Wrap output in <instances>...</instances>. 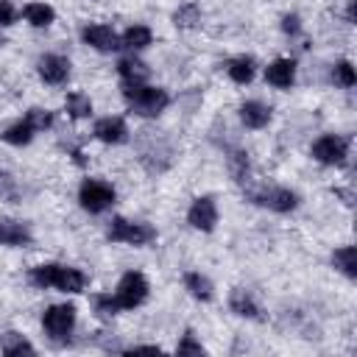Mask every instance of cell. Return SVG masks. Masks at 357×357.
Listing matches in <instances>:
<instances>
[{"mask_svg":"<svg viewBox=\"0 0 357 357\" xmlns=\"http://www.w3.org/2000/svg\"><path fill=\"white\" fill-rule=\"evenodd\" d=\"M28 279L42 290L53 287V290H61V293H81L86 287V276L78 268L59 265V262H45V265L31 268Z\"/></svg>","mask_w":357,"mask_h":357,"instance_id":"cell-1","label":"cell"},{"mask_svg":"<svg viewBox=\"0 0 357 357\" xmlns=\"http://www.w3.org/2000/svg\"><path fill=\"white\" fill-rule=\"evenodd\" d=\"M123 98L128 109L139 117H159L170 106V95L162 86H151V84H126Z\"/></svg>","mask_w":357,"mask_h":357,"instance_id":"cell-2","label":"cell"},{"mask_svg":"<svg viewBox=\"0 0 357 357\" xmlns=\"http://www.w3.org/2000/svg\"><path fill=\"white\" fill-rule=\"evenodd\" d=\"M117 201V192L109 181H100V178H84L81 187H78V204L84 212L89 215H100L106 212L112 204Z\"/></svg>","mask_w":357,"mask_h":357,"instance_id":"cell-3","label":"cell"},{"mask_svg":"<svg viewBox=\"0 0 357 357\" xmlns=\"http://www.w3.org/2000/svg\"><path fill=\"white\" fill-rule=\"evenodd\" d=\"M42 329L56 343L70 340V335L75 329V307L73 304H50L42 312Z\"/></svg>","mask_w":357,"mask_h":357,"instance_id":"cell-4","label":"cell"},{"mask_svg":"<svg viewBox=\"0 0 357 357\" xmlns=\"http://www.w3.org/2000/svg\"><path fill=\"white\" fill-rule=\"evenodd\" d=\"M106 237L112 243H123V245H148L156 231L153 226L142 223V220H128V218H114L106 229Z\"/></svg>","mask_w":357,"mask_h":357,"instance_id":"cell-5","label":"cell"},{"mask_svg":"<svg viewBox=\"0 0 357 357\" xmlns=\"http://www.w3.org/2000/svg\"><path fill=\"white\" fill-rule=\"evenodd\" d=\"M148 279H145V273H139V271H126L123 276H120V282H117V287H114V301H117V307L120 310H134V307H139V304H145V298H148Z\"/></svg>","mask_w":357,"mask_h":357,"instance_id":"cell-6","label":"cell"},{"mask_svg":"<svg viewBox=\"0 0 357 357\" xmlns=\"http://www.w3.org/2000/svg\"><path fill=\"white\" fill-rule=\"evenodd\" d=\"M312 159L321 162V165H329V167H340L346 165L349 159V139L340 137V134H321L312 148H310Z\"/></svg>","mask_w":357,"mask_h":357,"instance_id":"cell-7","label":"cell"},{"mask_svg":"<svg viewBox=\"0 0 357 357\" xmlns=\"http://www.w3.org/2000/svg\"><path fill=\"white\" fill-rule=\"evenodd\" d=\"M248 198H251L254 204L271 209V212H279V215L293 212V209L298 206V195H296L290 187H276V184H273V187H257V190H248Z\"/></svg>","mask_w":357,"mask_h":357,"instance_id":"cell-8","label":"cell"},{"mask_svg":"<svg viewBox=\"0 0 357 357\" xmlns=\"http://www.w3.org/2000/svg\"><path fill=\"white\" fill-rule=\"evenodd\" d=\"M187 223L198 231H212L218 226V204L212 195H198L187 209Z\"/></svg>","mask_w":357,"mask_h":357,"instance_id":"cell-9","label":"cell"},{"mask_svg":"<svg viewBox=\"0 0 357 357\" xmlns=\"http://www.w3.org/2000/svg\"><path fill=\"white\" fill-rule=\"evenodd\" d=\"M36 73H39V78H42L45 84L61 86V84L70 78V59L61 56V53H45V56H39V61H36Z\"/></svg>","mask_w":357,"mask_h":357,"instance_id":"cell-10","label":"cell"},{"mask_svg":"<svg viewBox=\"0 0 357 357\" xmlns=\"http://www.w3.org/2000/svg\"><path fill=\"white\" fill-rule=\"evenodd\" d=\"M81 39H84L92 50H98V53H112V50L120 47V36L114 33V28H109V25H103V22H89V25H84Z\"/></svg>","mask_w":357,"mask_h":357,"instance_id":"cell-11","label":"cell"},{"mask_svg":"<svg viewBox=\"0 0 357 357\" xmlns=\"http://www.w3.org/2000/svg\"><path fill=\"white\" fill-rule=\"evenodd\" d=\"M92 134H95V139H100L106 145H123L128 139V126H126L123 117H112L109 114V117H100L95 123Z\"/></svg>","mask_w":357,"mask_h":357,"instance_id":"cell-12","label":"cell"},{"mask_svg":"<svg viewBox=\"0 0 357 357\" xmlns=\"http://www.w3.org/2000/svg\"><path fill=\"white\" fill-rule=\"evenodd\" d=\"M265 81L273 89H290L296 84V61L293 59H273L265 67Z\"/></svg>","mask_w":357,"mask_h":357,"instance_id":"cell-13","label":"cell"},{"mask_svg":"<svg viewBox=\"0 0 357 357\" xmlns=\"http://www.w3.org/2000/svg\"><path fill=\"white\" fill-rule=\"evenodd\" d=\"M237 114H240V123L245 128H254V131L265 128L271 123V117H273L271 114V106H265L262 100H245V103H240Z\"/></svg>","mask_w":357,"mask_h":357,"instance_id":"cell-14","label":"cell"},{"mask_svg":"<svg viewBox=\"0 0 357 357\" xmlns=\"http://www.w3.org/2000/svg\"><path fill=\"white\" fill-rule=\"evenodd\" d=\"M117 75H120L126 84H145L148 75H151V70H148V64L139 61L137 56H123V59L117 61Z\"/></svg>","mask_w":357,"mask_h":357,"instance_id":"cell-15","label":"cell"},{"mask_svg":"<svg viewBox=\"0 0 357 357\" xmlns=\"http://www.w3.org/2000/svg\"><path fill=\"white\" fill-rule=\"evenodd\" d=\"M226 73H229V78H231L234 84L245 86V84H251L254 75H257V61H254L251 56H234V59H229Z\"/></svg>","mask_w":357,"mask_h":357,"instance_id":"cell-16","label":"cell"},{"mask_svg":"<svg viewBox=\"0 0 357 357\" xmlns=\"http://www.w3.org/2000/svg\"><path fill=\"white\" fill-rule=\"evenodd\" d=\"M151 42H153V31H151L148 25H128V28L123 31V36H120V47H126V50H131V53L145 50Z\"/></svg>","mask_w":357,"mask_h":357,"instance_id":"cell-17","label":"cell"},{"mask_svg":"<svg viewBox=\"0 0 357 357\" xmlns=\"http://www.w3.org/2000/svg\"><path fill=\"white\" fill-rule=\"evenodd\" d=\"M22 17H25V22L33 25V28H47V25H53L56 11H53V6L42 3V0H33V3H25Z\"/></svg>","mask_w":357,"mask_h":357,"instance_id":"cell-18","label":"cell"},{"mask_svg":"<svg viewBox=\"0 0 357 357\" xmlns=\"http://www.w3.org/2000/svg\"><path fill=\"white\" fill-rule=\"evenodd\" d=\"M229 310H231L234 315H240V318H259V304H257L254 296H251L248 290H243V287L231 290V296H229Z\"/></svg>","mask_w":357,"mask_h":357,"instance_id":"cell-19","label":"cell"},{"mask_svg":"<svg viewBox=\"0 0 357 357\" xmlns=\"http://www.w3.org/2000/svg\"><path fill=\"white\" fill-rule=\"evenodd\" d=\"M33 134H36V128H33L25 117H20V120H17V123H11L8 128H3L0 139H3V142H8V145H14V148H22V145H28V142L33 139Z\"/></svg>","mask_w":357,"mask_h":357,"instance_id":"cell-20","label":"cell"},{"mask_svg":"<svg viewBox=\"0 0 357 357\" xmlns=\"http://www.w3.org/2000/svg\"><path fill=\"white\" fill-rule=\"evenodd\" d=\"M184 290H187L192 298H198V301H209V298L215 296L212 282H209L201 271H187V273H184Z\"/></svg>","mask_w":357,"mask_h":357,"instance_id":"cell-21","label":"cell"},{"mask_svg":"<svg viewBox=\"0 0 357 357\" xmlns=\"http://www.w3.org/2000/svg\"><path fill=\"white\" fill-rule=\"evenodd\" d=\"M332 265H335L343 276L354 279V276H357V251H354V245H340V248H335V251H332Z\"/></svg>","mask_w":357,"mask_h":357,"instance_id":"cell-22","label":"cell"},{"mask_svg":"<svg viewBox=\"0 0 357 357\" xmlns=\"http://www.w3.org/2000/svg\"><path fill=\"white\" fill-rule=\"evenodd\" d=\"M64 109L73 120H81V117H89L92 114V100L86 92H70L67 100H64Z\"/></svg>","mask_w":357,"mask_h":357,"instance_id":"cell-23","label":"cell"},{"mask_svg":"<svg viewBox=\"0 0 357 357\" xmlns=\"http://www.w3.org/2000/svg\"><path fill=\"white\" fill-rule=\"evenodd\" d=\"M0 351L8 354V357H17V354H33L36 349H33L20 332H6L3 340H0Z\"/></svg>","mask_w":357,"mask_h":357,"instance_id":"cell-24","label":"cell"},{"mask_svg":"<svg viewBox=\"0 0 357 357\" xmlns=\"http://www.w3.org/2000/svg\"><path fill=\"white\" fill-rule=\"evenodd\" d=\"M201 22V8L195 3H184L173 11V25L176 28H195Z\"/></svg>","mask_w":357,"mask_h":357,"instance_id":"cell-25","label":"cell"},{"mask_svg":"<svg viewBox=\"0 0 357 357\" xmlns=\"http://www.w3.org/2000/svg\"><path fill=\"white\" fill-rule=\"evenodd\" d=\"M3 243L6 245H28L31 243V231H28V226H22V223H3Z\"/></svg>","mask_w":357,"mask_h":357,"instance_id":"cell-26","label":"cell"},{"mask_svg":"<svg viewBox=\"0 0 357 357\" xmlns=\"http://www.w3.org/2000/svg\"><path fill=\"white\" fill-rule=\"evenodd\" d=\"M332 81H335L337 86H343V89H351V86L357 84V73H354V64H351L349 59L337 61V64L332 67Z\"/></svg>","mask_w":357,"mask_h":357,"instance_id":"cell-27","label":"cell"},{"mask_svg":"<svg viewBox=\"0 0 357 357\" xmlns=\"http://www.w3.org/2000/svg\"><path fill=\"white\" fill-rule=\"evenodd\" d=\"M229 170H231V178H234V181L245 184V181H248V153L234 151V153L229 156Z\"/></svg>","mask_w":357,"mask_h":357,"instance_id":"cell-28","label":"cell"},{"mask_svg":"<svg viewBox=\"0 0 357 357\" xmlns=\"http://www.w3.org/2000/svg\"><path fill=\"white\" fill-rule=\"evenodd\" d=\"M25 120L36 128V131H47L53 126V112L50 109H42V106H33L25 112Z\"/></svg>","mask_w":357,"mask_h":357,"instance_id":"cell-29","label":"cell"},{"mask_svg":"<svg viewBox=\"0 0 357 357\" xmlns=\"http://www.w3.org/2000/svg\"><path fill=\"white\" fill-rule=\"evenodd\" d=\"M92 307H95V312H98L100 318H112V315L120 312V307H117V301H114L112 293H98V296L92 298Z\"/></svg>","mask_w":357,"mask_h":357,"instance_id":"cell-30","label":"cell"},{"mask_svg":"<svg viewBox=\"0 0 357 357\" xmlns=\"http://www.w3.org/2000/svg\"><path fill=\"white\" fill-rule=\"evenodd\" d=\"M176 351H178V354H204V346H201V343L192 337V332H187V335L178 340Z\"/></svg>","mask_w":357,"mask_h":357,"instance_id":"cell-31","label":"cell"},{"mask_svg":"<svg viewBox=\"0 0 357 357\" xmlns=\"http://www.w3.org/2000/svg\"><path fill=\"white\" fill-rule=\"evenodd\" d=\"M14 20H17V8H14V3H11V0H0V28L14 25Z\"/></svg>","mask_w":357,"mask_h":357,"instance_id":"cell-32","label":"cell"},{"mask_svg":"<svg viewBox=\"0 0 357 357\" xmlns=\"http://www.w3.org/2000/svg\"><path fill=\"white\" fill-rule=\"evenodd\" d=\"M282 31L287 36H298L301 33V17L298 14H284L282 17Z\"/></svg>","mask_w":357,"mask_h":357,"instance_id":"cell-33","label":"cell"},{"mask_svg":"<svg viewBox=\"0 0 357 357\" xmlns=\"http://www.w3.org/2000/svg\"><path fill=\"white\" fill-rule=\"evenodd\" d=\"M0 195H3V198H14V195H17L14 178H11L8 173H0Z\"/></svg>","mask_w":357,"mask_h":357,"instance_id":"cell-34","label":"cell"},{"mask_svg":"<svg viewBox=\"0 0 357 357\" xmlns=\"http://www.w3.org/2000/svg\"><path fill=\"white\" fill-rule=\"evenodd\" d=\"M131 351H159V346H134Z\"/></svg>","mask_w":357,"mask_h":357,"instance_id":"cell-35","label":"cell"},{"mask_svg":"<svg viewBox=\"0 0 357 357\" xmlns=\"http://www.w3.org/2000/svg\"><path fill=\"white\" fill-rule=\"evenodd\" d=\"M346 20L354 22V3H349V8H346Z\"/></svg>","mask_w":357,"mask_h":357,"instance_id":"cell-36","label":"cell"},{"mask_svg":"<svg viewBox=\"0 0 357 357\" xmlns=\"http://www.w3.org/2000/svg\"><path fill=\"white\" fill-rule=\"evenodd\" d=\"M0 243H3V223H0Z\"/></svg>","mask_w":357,"mask_h":357,"instance_id":"cell-37","label":"cell"}]
</instances>
